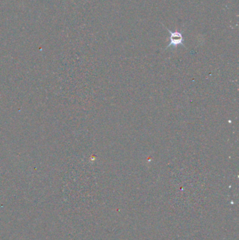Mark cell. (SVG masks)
Masks as SVG:
<instances>
[{
    "label": "cell",
    "mask_w": 239,
    "mask_h": 240,
    "mask_svg": "<svg viewBox=\"0 0 239 240\" xmlns=\"http://www.w3.org/2000/svg\"><path fill=\"white\" fill-rule=\"evenodd\" d=\"M166 29H167L170 32V43L166 47V49L170 47H176L179 45L184 46V44H183L184 43V38H183V35L181 32L177 31L172 32L166 27Z\"/></svg>",
    "instance_id": "cell-1"
}]
</instances>
